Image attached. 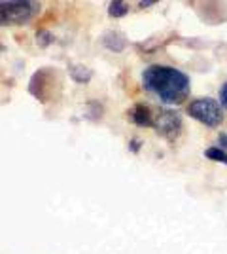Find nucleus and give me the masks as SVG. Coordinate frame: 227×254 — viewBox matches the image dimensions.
<instances>
[{"mask_svg": "<svg viewBox=\"0 0 227 254\" xmlns=\"http://www.w3.org/2000/svg\"><path fill=\"white\" fill-rule=\"evenodd\" d=\"M142 85L165 105H182L189 97V76L169 64H150L142 72Z\"/></svg>", "mask_w": 227, "mask_h": 254, "instance_id": "obj_1", "label": "nucleus"}, {"mask_svg": "<svg viewBox=\"0 0 227 254\" xmlns=\"http://www.w3.org/2000/svg\"><path fill=\"white\" fill-rule=\"evenodd\" d=\"M42 4L33 0H2L0 2V21L4 27L25 25L40 13Z\"/></svg>", "mask_w": 227, "mask_h": 254, "instance_id": "obj_2", "label": "nucleus"}, {"mask_svg": "<svg viewBox=\"0 0 227 254\" xmlns=\"http://www.w3.org/2000/svg\"><path fill=\"white\" fill-rule=\"evenodd\" d=\"M185 112L189 114V118H193L206 127H220L224 124V110H222L220 103L212 97L193 99L191 103H187Z\"/></svg>", "mask_w": 227, "mask_h": 254, "instance_id": "obj_3", "label": "nucleus"}, {"mask_svg": "<svg viewBox=\"0 0 227 254\" xmlns=\"http://www.w3.org/2000/svg\"><path fill=\"white\" fill-rule=\"evenodd\" d=\"M59 72L49 68V66H44L38 68L33 76H31V82H29V93L40 101V103H47L55 97V87L59 85Z\"/></svg>", "mask_w": 227, "mask_h": 254, "instance_id": "obj_4", "label": "nucleus"}, {"mask_svg": "<svg viewBox=\"0 0 227 254\" xmlns=\"http://www.w3.org/2000/svg\"><path fill=\"white\" fill-rule=\"evenodd\" d=\"M182 116L171 108H159L153 114V129L167 140H176L182 133Z\"/></svg>", "mask_w": 227, "mask_h": 254, "instance_id": "obj_5", "label": "nucleus"}, {"mask_svg": "<svg viewBox=\"0 0 227 254\" xmlns=\"http://www.w3.org/2000/svg\"><path fill=\"white\" fill-rule=\"evenodd\" d=\"M153 110L146 103H136V105L127 112L131 122L138 127H153Z\"/></svg>", "mask_w": 227, "mask_h": 254, "instance_id": "obj_6", "label": "nucleus"}, {"mask_svg": "<svg viewBox=\"0 0 227 254\" xmlns=\"http://www.w3.org/2000/svg\"><path fill=\"white\" fill-rule=\"evenodd\" d=\"M102 46L110 50V52L114 53H121L125 48H127V38H125V34L119 31H106L102 34Z\"/></svg>", "mask_w": 227, "mask_h": 254, "instance_id": "obj_7", "label": "nucleus"}, {"mask_svg": "<svg viewBox=\"0 0 227 254\" xmlns=\"http://www.w3.org/2000/svg\"><path fill=\"white\" fill-rule=\"evenodd\" d=\"M68 72H70V78L74 80L76 84H87L93 78V70L87 68L86 64H70Z\"/></svg>", "mask_w": 227, "mask_h": 254, "instance_id": "obj_8", "label": "nucleus"}, {"mask_svg": "<svg viewBox=\"0 0 227 254\" xmlns=\"http://www.w3.org/2000/svg\"><path fill=\"white\" fill-rule=\"evenodd\" d=\"M127 11H129V4L123 2V0H112L108 4V15L114 17V19L127 15Z\"/></svg>", "mask_w": 227, "mask_h": 254, "instance_id": "obj_9", "label": "nucleus"}, {"mask_svg": "<svg viewBox=\"0 0 227 254\" xmlns=\"http://www.w3.org/2000/svg\"><path fill=\"white\" fill-rule=\"evenodd\" d=\"M205 158L210 159V161H216V163H224V165H227V152L226 150H222L220 146H210V148H206Z\"/></svg>", "mask_w": 227, "mask_h": 254, "instance_id": "obj_10", "label": "nucleus"}, {"mask_svg": "<svg viewBox=\"0 0 227 254\" xmlns=\"http://www.w3.org/2000/svg\"><path fill=\"white\" fill-rule=\"evenodd\" d=\"M36 42H38L40 48H47V46H51L55 42V34L51 31H47V29H40L36 32Z\"/></svg>", "mask_w": 227, "mask_h": 254, "instance_id": "obj_11", "label": "nucleus"}, {"mask_svg": "<svg viewBox=\"0 0 227 254\" xmlns=\"http://www.w3.org/2000/svg\"><path fill=\"white\" fill-rule=\"evenodd\" d=\"M220 105L227 110V82L220 87Z\"/></svg>", "mask_w": 227, "mask_h": 254, "instance_id": "obj_12", "label": "nucleus"}, {"mask_svg": "<svg viewBox=\"0 0 227 254\" xmlns=\"http://www.w3.org/2000/svg\"><path fill=\"white\" fill-rule=\"evenodd\" d=\"M140 144H142V142L138 140V138H131V140H129V150L136 154V152L140 150Z\"/></svg>", "mask_w": 227, "mask_h": 254, "instance_id": "obj_13", "label": "nucleus"}, {"mask_svg": "<svg viewBox=\"0 0 227 254\" xmlns=\"http://www.w3.org/2000/svg\"><path fill=\"white\" fill-rule=\"evenodd\" d=\"M218 142H220V148L227 150V133H220V137H218Z\"/></svg>", "mask_w": 227, "mask_h": 254, "instance_id": "obj_14", "label": "nucleus"}, {"mask_svg": "<svg viewBox=\"0 0 227 254\" xmlns=\"http://www.w3.org/2000/svg\"><path fill=\"white\" fill-rule=\"evenodd\" d=\"M138 6H140V8H148V6H155V0H146V2L142 0V2H138Z\"/></svg>", "mask_w": 227, "mask_h": 254, "instance_id": "obj_15", "label": "nucleus"}]
</instances>
